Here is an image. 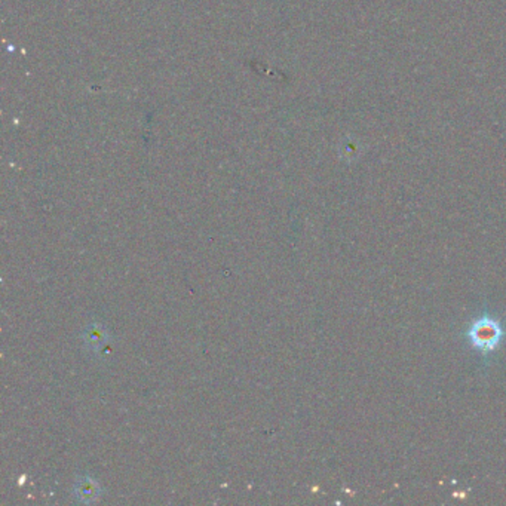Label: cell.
Masks as SVG:
<instances>
[{
    "instance_id": "1",
    "label": "cell",
    "mask_w": 506,
    "mask_h": 506,
    "mask_svg": "<svg viewBox=\"0 0 506 506\" xmlns=\"http://www.w3.org/2000/svg\"><path fill=\"white\" fill-rule=\"evenodd\" d=\"M466 336L470 344L482 353L493 352L499 346L503 337V330L500 322L490 316H481L468 330Z\"/></svg>"
},
{
    "instance_id": "2",
    "label": "cell",
    "mask_w": 506,
    "mask_h": 506,
    "mask_svg": "<svg viewBox=\"0 0 506 506\" xmlns=\"http://www.w3.org/2000/svg\"><path fill=\"white\" fill-rule=\"evenodd\" d=\"M100 486L95 480H92L89 477H82L76 481L75 484V496L80 500V502H94L100 498Z\"/></svg>"
},
{
    "instance_id": "3",
    "label": "cell",
    "mask_w": 506,
    "mask_h": 506,
    "mask_svg": "<svg viewBox=\"0 0 506 506\" xmlns=\"http://www.w3.org/2000/svg\"><path fill=\"white\" fill-rule=\"evenodd\" d=\"M85 343L86 346L91 349H98L102 343L107 339V331L106 328L100 324H92L88 325L85 330Z\"/></svg>"
}]
</instances>
